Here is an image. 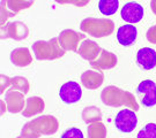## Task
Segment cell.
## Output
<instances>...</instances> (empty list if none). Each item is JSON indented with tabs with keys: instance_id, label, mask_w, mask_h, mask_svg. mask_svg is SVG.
Wrapping results in <instances>:
<instances>
[{
	"instance_id": "30",
	"label": "cell",
	"mask_w": 156,
	"mask_h": 138,
	"mask_svg": "<svg viewBox=\"0 0 156 138\" xmlns=\"http://www.w3.org/2000/svg\"><path fill=\"white\" fill-rule=\"evenodd\" d=\"M7 109V106H6V103L4 99H1V115L5 114V110Z\"/></svg>"
},
{
	"instance_id": "27",
	"label": "cell",
	"mask_w": 156,
	"mask_h": 138,
	"mask_svg": "<svg viewBox=\"0 0 156 138\" xmlns=\"http://www.w3.org/2000/svg\"><path fill=\"white\" fill-rule=\"evenodd\" d=\"M59 5H74L76 7H84L89 4L90 0H55Z\"/></svg>"
},
{
	"instance_id": "15",
	"label": "cell",
	"mask_w": 156,
	"mask_h": 138,
	"mask_svg": "<svg viewBox=\"0 0 156 138\" xmlns=\"http://www.w3.org/2000/svg\"><path fill=\"white\" fill-rule=\"evenodd\" d=\"M81 81L86 89L88 90H96L101 88V85L104 82V75L100 70H86L81 75Z\"/></svg>"
},
{
	"instance_id": "21",
	"label": "cell",
	"mask_w": 156,
	"mask_h": 138,
	"mask_svg": "<svg viewBox=\"0 0 156 138\" xmlns=\"http://www.w3.org/2000/svg\"><path fill=\"white\" fill-rule=\"evenodd\" d=\"M8 90H16L22 92L23 94H27L30 90V84L27 78L22 76H14V77H11Z\"/></svg>"
},
{
	"instance_id": "28",
	"label": "cell",
	"mask_w": 156,
	"mask_h": 138,
	"mask_svg": "<svg viewBox=\"0 0 156 138\" xmlns=\"http://www.w3.org/2000/svg\"><path fill=\"white\" fill-rule=\"evenodd\" d=\"M147 40L151 44H156V24L148 29L147 31Z\"/></svg>"
},
{
	"instance_id": "18",
	"label": "cell",
	"mask_w": 156,
	"mask_h": 138,
	"mask_svg": "<svg viewBox=\"0 0 156 138\" xmlns=\"http://www.w3.org/2000/svg\"><path fill=\"white\" fill-rule=\"evenodd\" d=\"M11 62L14 66L23 68V67H27L31 65L33 56H31L30 51L27 47H17V49L12 51Z\"/></svg>"
},
{
	"instance_id": "32",
	"label": "cell",
	"mask_w": 156,
	"mask_h": 138,
	"mask_svg": "<svg viewBox=\"0 0 156 138\" xmlns=\"http://www.w3.org/2000/svg\"><path fill=\"white\" fill-rule=\"evenodd\" d=\"M16 138H24V137H22V136H20V137H16Z\"/></svg>"
},
{
	"instance_id": "10",
	"label": "cell",
	"mask_w": 156,
	"mask_h": 138,
	"mask_svg": "<svg viewBox=\"0 0 156 138\" xmlns=\"http://www.w3.org/2000/svg\"><path fill=\"white\" fill-rule=\"evenodd\" d=\"M7 110L12 114H17V113H22L23 108L26 106V99H24V94L16 90H7L4 98Z\"/></svg>"
},
{
	"instance_id": "7",
	"label": "cell",
	"mask_w": 156,
	"mask_h": 138,
	"mask_svg": "<svg viewBox=\"0 0 156 138\" xmlns=\"http://www.w3.org/2000/svg\"><path fill=\"white\" fill-rule=\"evenodd\" d=\"M84 33L76 32L75 30L72 29H66L62 30L58 36L59 44L65 51H73V52H78V49L81 42L84 40Z\"/></svg>"
},
{
	"instance_id": "2",
	"label": "cell",
	"mask_w": 156,
	"mask_h": 138,
	"mask_svg": "<svg viewBox=\"0 0 156 138\" xmlns=\"http://www.w3.org/2000/svg\"><path fill=\"white\" fill-rule=\"evenodd\" d=\"M101 100L105 106L110 107L126 106L134 112H138L140 109V106L138 105V101L133 94L116 85H109L104 88L101 93Z\"/></svg>"
},
{
	"instance_id": "8",
	"label": "cell",
	"mask_w": 156,
	"mask_h": 138,
	"mask_svg": "<svg viewBox=\"0 0 156 138\" xmlns=\"http://www.w3.org/2000/svg\"><path fill=\"white\" fill-rule=\"evenodd\" d=\"M59 97L65 104H75L82 97V89L79 83L69 81L62 85L59 90Z\"/></svg>"
},
{
	"instance_id": "11",
	"label": "cell",
	"mask_w": 156,
	"mask_h": 138,
	"mask_svg": "<svg viewBox=\"0 0 156 138\" xmlns=\"http://www.w3.org/2000/svg\"><path fill=\"white\" fill-rule=\"evenodd\" d=\"M120 16L125 22L138 23L144 17V7L138 2H135V1L127 2L122 8Z\"/></svg>"
},
{
	"instance_id": "24",
	"label": "cell",
	"mask_w": 156,
	"mask_h": 138,
	"mask_svg": "<svg viewBox=\"0 0 156 138\" xmlns=\"http://www.w3.org/2000/svg\"><path fill=\"white\" fill-rule=\"evenodd\" d=\"M136 138H156V123H148L139 131Z\"/></svg>"
},
{
	"instance_id": "20",
	"label": "cell",
	"mask_w": 156,
	"mask_h": 138,
	"mask_svg": "<svg viewBox=\"0 0 156 138\" xmlns=\"http://www.w3.org/2000/svg\"><path fill=\"white\" fill-rule=\"evenodd\" d=\"M4 1L7 8L15 15L23 9L30 8L35 2V0H4Z\"/></svg>"
},
{
	"instance_id": "4",
	"label": "cell",
	"mask_w": 156,
	"mask_h": 138,
	"mask_svg": "<svg viewBox=\"0 0 156 138\" xmlns=\"http://www.w3.org/2000/svg\"><path fill=\"white\" fill-rule=\"evenodd\" d=\"M81 31L95 38H103L110 36L115 31V22L108 19L87 17L80 24Z\"/></svg>"
},
{
	"instance_id": "5",
	"label": "cell",
	"mask_w": 156,
	"mask_h": 138,
	"mask_svg": "<svg viewBox=\"0 0 156 138\" xmlns=\"http://www.w3.org/2000/svg\"><path fill=\"white\" fill-rule=\"evenodd\" d=\"M29 36V28L21 21L6 23L1 27V38H9L16 42L24 40Z\"/></svg>"
},
{
	"instance_id": "19",
	"label": "cell",
	"mask_w": 156,
	"mask_h": 138,
	"mask_svg": "<svg viewBox=\"0 0 156 138\" xmlns=\"http://www.w3.org/2000/svg\"><path fill=\"white\" fill-rule=\"evenodd\" d=\"M81 115H82V120H83L87 124L102 121V112H101L100 108L96 107V106H87V107L82 110Z\"/></svg>"
},
{
	"instance_id": "1",
	"label": "cell",
	"mask_w": 156,
	"mask_h": 138,
	"mask_svg": "<svg viewBox=\"0 0 156 138\" xmlns=\"http://www.w3.org/2000/svg\"><path fill=\"white\" fill-rule=\"evenodd\" d=\"M59 129V121L53 115H42L26 123L21 130L24 138H39L44 135H53Z\"/></svg>"
},
{
	"instance_id": "22",
	"label": "cell",
	"mask_w": 156,
	"mask_h": 138,
	"mask_svg": "<svg viewBox=\"0 0 156 138\" xmlns=\"http://www.w3.org/2000/svg\"><path fill=\"white\" fill-rule=\"evenodd\" d=\"M118 8H119L118 0H100L98 1V9L103 15H106V16L116 14Z\"/></svg>"
},
{
	"instance_id": "13",
	"label": "cell",
	"mask_w": 156,
	"mask_h": 138,
	"mask_svg": "<svg viewBox=\"0 0 156 138\" xmlns=\"http://www.w3.org/2000/svg\"><path fill=\"white\" fill-rule=\"evenodd\" d=\"M102 49L97 43L93 42L91 39H84L83 42H81V44L78 49V54L84 59V60L94 61L98 55L101 54Z\"/></svg>"
},
{
	"instance_id": "3",
	"label": "cell",
	"mask_w": 156,
	"mask_h": 138,
	"mask_svg": "<svg viewBox=\"0 0 156 138\" xmlns=\"http://www.w3.org/2000/svg\"><path fill=\"white\" fill-rule=\"evenodd\" d=\"M31 49L36 59L39 61L56 60L64 56V54L66 53V51L59 44L58 37L51 38L49 40H38L34 43Z\"/></svg>"
},
{
	"instance_id": "16",
	"label": "cell",
	"mask_w": 156,
	"mask_h": 138,
	"mask_svg": "<svg viewBox=\"0 0 156 138\" xmlns=\"http://www.w3.org/2000/svg\"><path fill=\"white\" fill-rule=\"evenodd\" d=\"M138 37V29L133 24H125L118 29L117 39L123 46H131L135 43Z\"/></svg>"
},
{
	"instance_id": "12",
	"label": "cell",
	"mask_w": 156,
	"mask_h": 138,
	"mask_svg": "<svg viewBox=\"0 0 156 138\" xmlns=\"http://www.w3.org/2000/svg\"><path fill=\"white\" fill-rule=\"evenodd\" d=\"M118 58L116 54L106 50H102L101 54L95 59L94 61L90 62V66L94 68L95 70H108L113 67L117 66Z\"/></svg>"
},
{
	"instance_id": "25",
	"label": "cell",
	"mask_w": 156,
	"mask_h": 138,
	"mask_svg": "<svg viewBox=\"0 0 156 138\" xmlns=\"http://www.w3.org/2000/svg\"><path fill=\"white\" fill-rule=\"evenodd\" d=\"M15 16V14H13L8 8H7V6H6L5 1L4 0H1V27H4L7 21H8V19H11V17Z\"/></svg>"
},
{
	"instance_id": "31",
	"label": "cell",
	"mask_w": 156,
	"mask_h": 138,
	"mask_svg": "<svg viewBox=\"0 0 156 138\" xmlns=\"http://www.w3.org/2000/svg\"><path fill=\"white\" fill-rule=\"evenodd\" d=\"M151 8L153 13L156 15V0H151Z\"/></svg>"
},
{
	"instance_id": "29",
	"label": "cell",
	"mask_w": 156,
	"mask_h": 138,
	"mask_svg": "<svg viewBox=\"0 0 156 138\" xmlns=\"http://www.w3.org/2000/svg\"><path fill=\"white\" fill-rule=\"evenodd\" d=\"M0 77H1L0 78V81H1V89H0V92H1V94H4L6 90H8V88H9L11 77H7V76H5V75H1Z\"/></svg>"
},
{
	"instance_id": "14",
	"label": "cell",
	"mask_w": 156,
	"mask_h": 138,
	"mask_svg": "<svg viewBox=\"0 0 156 138\" xmlns=\"http://www.w3.org/2000/svg\"><path fill=\"white\" fill-rule=\"evenodd\" d=\"M136 63L145 70L156 67V51L151 47H142L136 53Z\"/></svg>"
},
{
	"instance_id": "23",
	"label": "cell",
	"mask_w": 156,
	"mask_h": 138,
	"mask_svg": "<svg viewBox=\"0 0 156 138\" xmlns=\"http://www.w3.org/2000/svg\"><path fill=\"white\" fill-rule=\"evenodd\" d=\"M88 138H106V127L102 121L90 123L87 129Z\"/></svg>"
},
{
	"instance_id": "26",
	"label": "cell",
	"mask_w": 156,
	"mask_h": 138,
	"mask_svg": "<svg viewBox=\"0 0 156 138\" xmlns=\"http://www.w3.org/2000/svg\"><path fill=\"white\" fill-rule=\"evenodd\" d=\"M62 138H84L82 131L79 128H71L62 135Z\"/></svg>"
},
{
	"instance_id": "9",
	"label": "cell",
	"mask_w": 156,
	"mask_h": 138,
	"mask_svg": "<svg viewBox=\"0 0 156 138\" xmlns=\"http://www.w3.org/2000/svg\"><path fill=\"white\" fill-rule=\"evenodd\" d=\"M138 93L141 94V104L146 107L156 105V83L151 79H145L136 88Z\"/></svg>"
},
{
	"instance_id": "6",
	"label": "cell",
	"mask_w": 156,
	"mask_h": 138,
	"mask_svg": "<svg viewBox=\"0 0 156 138\" xmlns=\"http://www.w3.org/2000/svg\"><path fill=\"white\" fill-rule=\"evenodd\" d=\"M115 124H116V128L122 133H132L138 124V116L133 109L125 108L116 115Z\"/></svg>"
},
{
	"instance_id": "17",
	"label": "cell",
	"mask_w": 156,
	"mask_h": 138,
	"mask_svg": "<svg viewBox=\"0 0 156 138\" xmlns=\"http://www.w3.org/2000/svg\"><path fill=\"white\" fill-rule=\"evenodd\" d=\"M45 108L44 100L41 97H30L26 101V106L22 110V116L24 117H33L35 115L42 114Z\"/></svg>"
}]
</instances>
